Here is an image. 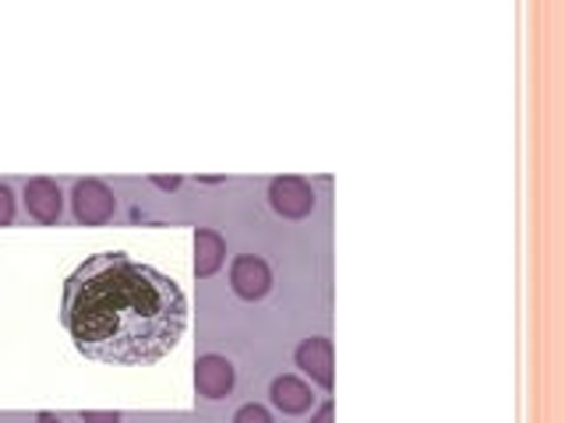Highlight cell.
Instances as JSON below:
<instances>
[{"instance_id":"cell-1","label":"cell","mask_w":565,"mask_h":423,"mask_svg":"<svg viewBox=\"0 0 565 423\" xmlns=\"http://www.w3.org/2000/svg\"><path fill=\"white\" fill-rule=\"evenodd\" d=\"M61 325L85 360L146 367L181 343L188 296L152 264L124 251H103L67 275Z\"/></svg>"},{"instance_id":"cell-2","label":"cell","mask_w":565,"mask_h":423,"mask_svg":"<svg viewBox=\"0 0 565 423\" xmlns=\"http://www.w3.org/2000/svg\"><path fill=\"white\" fill-rule=\"evenodd\" d=\"M71 208L82 226H106L117 212V198L103 181H78L71 191Z\"/></svg>"},{"instance_id":"cell-3","label":"cell","mask_w":565,"mask_h":423,"mask_svg":"<svg viewBox=\"0 0 565 423\" xmlns=\"http://www.w3.org/2000/svg\"><path fill=\"white\" fill-rule=\"evenodd\" d=\"M234 381H237V370L226 357L220 352H205V357L194 360V392L205 402H220L234 392Z\"/></svg>"},{"instance_id":"cell-4","label":"cell","mask_w":565,"mask_h":423,"mask_svg":"<svg viewBox=\"0 0 565 423\" xmlns=\"http://www.w3.org/2000/svg\"><path fill=\"white\" fill-rule=\"evenodd\" d=\"M315 191L308 181H300V176H276L269 184V205L276 216L282 219H305L315 212Z\"/></svg>"},{"instance_id":"cell-5","label":"cell","mask_w":565,"mask_h":423,"mask_svg":"<svg viewBox=\"0 0 565 423\" xmlns=\"http://www.w3.org/2000/svg\"><path fill=\"white\" fill-rule=\"evenodd\" d=\"M230 290L241 300H262L273 290V269L269 261L258 254H241L230 264Z\"/></svg>"},{"instance_id":"cell-6","label":"cell","mask_w":565,"mask_h":423,"mask_svg":"<svg viewBox=\"0 0 565 423\" xmlns=\"http://www.w3.org/2000/svg\"><path fill=\"white\" fill-rule=\"evenodd\" d=\"M294 360L311 378V384L326 388V392H329L332 381H335V370H332V343L329 339H322V335H311V339H305V343L297 346Z\"/></svg>"},{"instance_id":"cell-7","label":"cell","mask_w":565,"mask_h":423,"mask_svg":"<svg viewBox=\"0 0 565 423\" xmlns=\"http://www.w3.org/2000/svg\"><path fill=\"white\" fill-rule=\"evenodd\" d=\"M269 399H273V405L282 416H300V413H308L315 405L311 384L305 378H297V375H279L269 384Z\"/></svg>"},{"instance_id":"cell-8","label":"cell","mask_w":565,"mask_h":423,"mask_svg":"<svg viewBox=\"0 0 565 423\" xmlns=\"http://www.w3.org/2000/svg\"><path fill=\"white\" fill-rule=\"evenodd\" d=\"M25 208H29V216L35 223L53 226V223L61 219V212H64V194H61V187L53 184V181L40 176V181L25 184Z\"/></svg>"},{"instance_id":"cell-9","label":"cell","mask_w":565,"mask_h":423,"mask_svg":"<svg viewBox=\"0 0 565 423\" xmlns=\"http://www.w3.org/2000/svg\"><path fill=\"white\" fill-rule=\"evenodd\" d=\"M223 261H226V240L209 226L194 229V279L216 275L223 269Z\"/></svg>"},{"instance_id":"cell-10","label":"cell","mask_w":565,"mask_h":423,"mask_svg":"<svg viewBox=\"0 0 565 423\" xmlns=\"http://www.w3.org/2000/svg\"><path fill=\"white\" fill-rule=\"evenodd\" d=\"M234 423H273V416H269V410H265V405L247 402V405H241V410L234 413Z\"/></svg>"},{"instance_id":"cell-11","label":"cell","mask_w":565,"mask_h":423,"mask_svg":"<svg viewBox=\"0 0 565 423\" xmlns=\"http://www.w3.org/2000/svg\"><path fill=\"white\" fill-rule=\"evenodd\" d=\"M14 223V194L8 184H0V226H11Z\"/></svg>"},{"instance_id":"cell-12","label":"cell","mask_w":565,"mask_h":423,"mask_svg":"<svg viewBox=\"0 0 565 423\" xmlns=\"http://www.w3.org/2000/svg\"><path fill=\"white\" fill-rule=\"evenodd\" d=\"M82 423H120L117 413H99V410H82Z\"/></svg>"},{"instance_id":"cell-13","label":"cell","mask_w":565,"mask_h":423,"mask_svg":"<svg viewBox=\"0 0 565 423\" xmlns=\"http://www.w3.org/2000/svg\"><path fill=\"white\" fill-rule=\"evenodd\" d=\"M311 423H335V405L322 402V405H318V413L311 416Z\"/></svg>"},{"instance_id":"cell-14","label":"cell","mask_w":565,"mask_h":423,"mask_svg":"<svg viewBox=\"0 0 565 423\" xmlns=\"http://www.w3.org/2000/svg\"><path fill=\"white\" fill-rule=\"evenodd\" d=\"M152 184L163 187V191H177L181 187V176H152Z\"/></svg>"},{"instance_id":"cell-15","label":"cell","mask_w":565,"mask_h":423,"mask_svg":"<svg viewBox=\"0 0 565 423\" xmlns=\"http://www.w3.org/2000/svg\"><path fill=\"white\" fill-rule=\"evenodd\" d=\"M35 423H64L57 413H40V416H35Z\"/></svg>"}]
</instances>
